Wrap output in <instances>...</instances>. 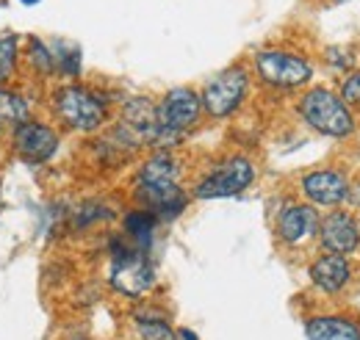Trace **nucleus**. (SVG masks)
Returning a JSON list of instances; mask_svg holds the SVG:
<instances>
[{"label":"nucleus","instance_id":"obj_21","mask_svg":"<svg viewBox=\"0 0 360 340\" xmlns=\"http://www.w3.org/2000/svg\"><path fill=\"white\" fill-rule=\"evenodd\" d=\"M114 211L111 208H105V205H100V202H86V205H81L78 211H75V224L78 227H89L94 221H105V218H111Z\"/></svg>","mask_w":360,"mask_h":340},{"label":"nucleus","instance_id":"obj_23","mask_svg":"<svg viewBox=\"0 0 360 340\" xmlns=\"http://www.w3.org/2000/svg\"><path fill=\"white\" fill-rule=\"evenodd\" d=\"M327 61H330L333 67H349V64L355 61V53L349 55L347 47H333V50H327Z\"/></svg>","mask_w":360,"mask_h":340},{"label":"nucleus","instance_id":"obj_28","mask_svg":"<svg viewBox=\"0 0 360 340\" xmlns=\"http://www.w3.org/2000/svg\"><path fill=\"white\" fill-rule=\"evenodd\" d=\"M338 3H344V0H338Z\"/></svg>","mask_w":360,"mask_h":340},{"label":"nucleus","instance_id":"obj_6","mask_svg":"<svg viewBox=\"0 0 360 340\" xmlns=\"http://www.w3.org/2000/svg\"><path fill=\"white\" fill-rule=\"evenodd\" d=\"M247 89H250V78H247V70L244 67H230L222 70L219 75H214L200 100H202V108L214 117V119H225L230 117L247 97Z\"/></svg>","mask_w":360,"mask_h":340},{"label":"nucleus","instance_id":"obj_22","mask_svg":"<svg viewBox=\"0 0 360 340\" xmlns=\"http://www.w3.org/2000/svg\"><path fill=\"white\" fill-rule=\"evenodd\" d=\"M341 103L360 108V72H352V75L344 78V84H341Z\"/></svg>","mask_w":360,"mask_h":340},{"label":"nucleus","instance_id":"obj_12","mask_svg":"<svg viewBox=\"0 0 360 340\" xmlns=\"http://www.w3.org/2000/svg\"><path fill=\"white\" fill-rule=\"evenodd\" d=\"M349 277H352L349 263L341 255H321L311 266V282L324 294H338L349 282Z\"/></svg>","mask_w":360,"mask_h":340},{"label":"nucleus","instance_id":"obj_11","mask_svg":"<svg viewBox=\"0 0 360 340\" xmlns=\"http://www.w3.org/2000/svg\"><path fill=\"white\" fill-rule=\"evenodd\" d=\"M319 230V213L311 205H288L277 216V238L285 244H302Z\"/></svg>","mask_w":360,"mask_h":340},{"label":"nucleus","instance_id":"obj_9","mask_svg":"<svg viewBox=\"0 0 360 340\" xmlns=\"http://www.w3.org/2000/svg\"><path fill=\"white\" fill-rule=\"evenodd\" d=\"M321 247L327 255H349L355 252L360 244V227L358 221L344 211L327 213L324 218H319V230H316Z\"/></svg>","mask_w":360,"mask_h":340},{"label":"nucleus","instance_id":"obj_18","mask_svg":"<svg viewBox=\"0 0 360 340\" xmlns=\"http://www.w3.org/2000/svg\"><path fill=\"white\" fill-rule=\"evenodd\" d=\"M53 64H56V72L67 75V78H75L81 72V50L75 44L58 42L53 50Z\"/></svg>","mask_w":360,"mask_h":340},{"label":"nucleus","instance_id":"obj_24","mask_svg":"<svg viewBox=\"0 0 360 340\" xmlns=\"http://www.w3.org/2000/svg\"><path fill=\"white\" fill-rule=\"evenodd\" d=\"M347 200H352V205L360 208V183H355V185L349 188V197H347Z\"/></svg>","mask_w":360,"mask_h":340},{"label":"nucleus","instance_id":"obj_17","mask_svg":"<svg viewBox=\"0 0 360 340\" xmlns=\"http://www.w3.org/2000/svg\"><path fill=\"white\" fill-rule=\"evenodd\" d=\"M136 332L141 340H178L175 329L164 315H150V313H136Z\"/></svg>","mask_w":360,"mask_h":340},{"label":"nucleus","instance_id":"obj_26","mask_svg":"<svg viewBox=\"0 0 360 340\" xmlns=\"http://www.w3.org/2000/svg\"><path fill=\"white\" fill-rule=\"evenodd\" d=\"M22 3H25V6H34V3H39V0H22Z\"/></svg>","mask_w":360,"mask_h":340},{"label":"nucleus","instance_id":"obj_14","mask_svg":"<svg viewBox=\"0 0 360 340\" xmlns=\"http://www.w3.org/2000/svg\"><path fill=\"white\" fill-rule=\"evenodd\" d=\"M308 340H360V327L341 315H316L305 324Z\"/></svg>","mask_w":360,"mask_h":340},{"label":"nucleus","instance_id":"obj_10","mask_svg":"<svg viewBox=\"0 0 360 340\" xmlns=\"http://www.w3.org/2000/svg\"><path fill=\"white\" fill-rule=\"evenodd\" d=\"M302 194L314 202V205H324V208H335L349 197V183L341 171L335 169H319L302 177Z\"/></svg>","mask_w":360,"mask_h":340},{"label":"nucleus","instance_id":"obj_19","mask_svg":"<svg viewBox=\"0 0 360 340\" xmlns=\"http://www.w3.org/2000/svg\"><path fill=\"white\" fill-rule=\"evenodd\" d=\"M17 64V37H0V84H6Z\"/></svg>","mask_w":360,"mask_h":340},{"label":"nucleus","instance_id":"obj_25","mask_svg":"<svg viewBox=\"0 0 360 340\" xmlns=\"http://www.w3.org/2000/svg\"><path fill=\"white\" fill-rule=\"evenodd\" d=\"M175 335H178L180 340H197V335H194V332H188V329H178Z\"/></svg>","mask_w":360,"mask_h":340},{"label":"nucleus","instance_id":"obj_8","mask_svg":"<svg viewBox=\"0 0 360 340\" xmlns=\"http://www.w3.org/2000/svg\"><path fill=\"white\" fill-rule=\"evenodd\" d=\"M14 152L31 166L47 164L58 152V133L45 122L28 119L20 128H14Z\"/></svg>","mask_w":360,"mask_h":340},{"label":"nucleus","instance_id":"obj_4","mask_svg":"<svg viewBox=\"0 0 360 340\" xmlns=\"http://www.w3.org/2000/svg\"><path fill=\"white\" fill-rule=\"evenodd\" d=\"M255 72L264 84L274 89H300L314 78L311 61L285 50H261L255 55Z\"/></svg>","mask_w":360,"mask_h":340},{"label":"nucleus","instance_id":"obj_7","mask_svg":"<svg viewBox=\"0 0 360 340\" xmlns=\"http://www.w3.org/2000/svg\"><path fill=\"white\" fill-rule=\"evenodd\" d=\"M158 111V125L169 133H178L183 136L188 128H194L200 122V114H202V100L194 89H186V86H178L172 89L161 105H155Z\"/></svg>","mask_w":360,"mask_h":340},{"label":"nucleus","instance_id":"obj_3","mask_svg":"<svg viewBox=\"0 0 360 340\" xmlns=\"http://www.w3.org/2000/svg\"><path fill=\"white\" fill-rule=\"evenodd\" d=\"M53 111L56 117L72 130L91 133V130L103 128L105 122V103L84 86H61L53 94Z\"/></svg>","mask_w":360,"mask_h":340},{"label":"nucleus","instance_id":"obj_27","mask_svg":"<svg viewBox=\"0 0 360 340\" xmlns=\"http://www.w3.org/2000/svg\"><path fill=\"white\" fill-rule=\"evenodd\" d=\"M75 340H86V338H75Z\"/></svg>","mask_w":360,"mask_h":340},{"label":"nucleus","instance_id":"obj_16","mask_svg":"<svg viewBox=\"0 0 360 340\" xmlns=\"http://www.w3.org/2000/svg\"><path fill=\"white\" fill-rule=\"evenodd\" d=\"M155 224H158V218H155L153 213L131 211L125 216V235H128V241L134 244L136 249H144V252H147V247L153 244Z\"/></svg>","mask_w":360,"mask_h":340},{"label":"nucleus","instance_id":"obj_15","mask_svg":"<svg viewBox=\"0 0 360 340\" xmlns=\"http://www.w3.org/2000/svg\"><path fill=\"white\" fill-rule=\"evenodd\" d=\"M28 119H31V108H28L25 97L0 86V133L3 128H20Z\"/></svg>","mask_w":360,"mask_h":340},{"label":"nucleus","instance_id":"obj_2","mask_svg":"<svg viewBox=\"0 0 360 340\" xmlns=\"http://www.w3.org/2000/svg\"><path fill=\"white\" fill-rule=\"evenodd\" d=\"M300 117L308 128L330 138H347L355 130V117L330 89H311L300 100Z\"/></svg>","mask_w":360,"mask_h":340},{"label":"nucleus","instance_id":"obj_20","mask_svg":"<svg viewBox=\"0 0 360 340\" xmlns=\"http://www.w3.org/2000/svg\"><path fill=\"white\" fill-rule=\"evenodd\" d=\"M28 58H31V64L39 70V72H56V64H53V53H50V47H47L42 39H31L28 44Z\"/></svg>","mask_w":360,"mask_h":340},{"label":"nucleus","instance_id":"obj_13","mask_svg":"<svg viewBox=\"0 0 360 340\" xmlns=\"http://www.w3.org/2000/svg\"><path fill=\"white\" fill-rule=\"evenodd\" d=\"M178 183L180 164L167 150H158L153 158H147L144 166L136 174V185H178Z\"/></svg>","mask_w":360,"mask_h":340},{"label":"nucleus","instance_id":"obj_1","mask_svg":"<svg viewBox=\"0 0 360 340\" xmlns=\"http://www.w3.org/2000/svg\"><path fill=\"white\" fill-rule=\"evenodd\" d=\"M111 288L117 294L128 299L144 296L153 285H155V266L147 257L144 249H136L134 244L128 241H114L111 244Z\"/></svg>","mask_w":360,"mask_h":340},{"label":"nucleus","instance_id":"obj_5","mask_svg":"<svg viewBox=\"0 0 360 340\" xmlns=\"http://www.w3.org/2000/svg\"><path fill=\"white\" fill-rule=\"evenodd\" d=\"M255 180V166L250 158H241V155H233L222 161L214 171H208L197 188H194V197L197 200H225V197H236L241 191L250 188V183Z\"/></svg>","mask_w":360,"mask_h":340}]
</instances>
